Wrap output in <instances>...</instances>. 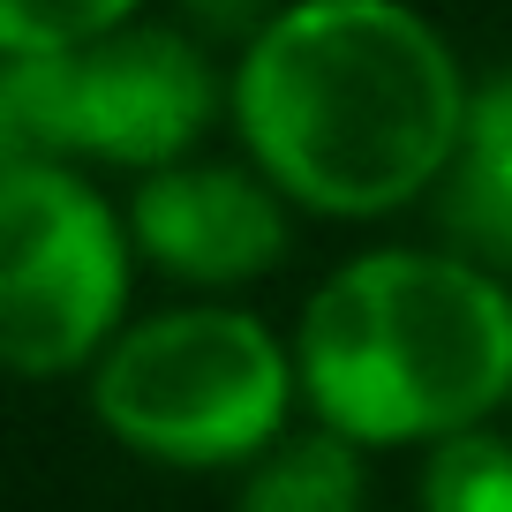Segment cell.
I'll use <instances>...</instances> for the list:
<instances>
[{
    "mask_svg": "<svg viewBox=\"0 0 512 512\" xmlns=\"http://www.w3.org/2000/svg\"><path fill=\"white\" fill-rule=\"evenodd\" d=\"M294 369L309 422L362 452L490 430L512 400V279L445 241L362 249L309 287Z\"/></svg>",
    "mask_w": 512,
    "mask_h": 512,
    "instance_id": "cell-2",
    "label": "cell"
},
{
    "mask_svg": "<svg viewBox=\"0 0 512 512\" xmlns=\"http://www.w3.org/2000/svg\"><path fill=\"white\" fill-rule=\"evenodd\" d=\"M422 512H512V437L505 430H467L422 452L415 482Z\"/></svg>",
    "mask_w": 512,
    "mask_h": 512,
    "instance_id": "cell-9",
    "label": "cell"
},
{
    "mask_svg": "<svg viewBox=\"0 0 512 512\" xmlns=\"http://www.w3.org/2000/svg\"><path fill=\"white\" fill-rule=\"evenodd\" d=\"M279 8H287V0H166V23H181V31L204 38V46H234L241 53Z\"/></svg>",
    "mask_w": 512,
    "mask_h": 512,
    "instance_id": "cell-11",
    "label": "cell"
},
{
    "mask_svg": "<svg viewBox=\"0 0 512 512\" xmlns=\"http://www.w3.org/2000/svg\"><path fill=\"white\" fill-rule=\"evenodd\" d=\"M226 106L234 68H219L204 38L166 16H144L76 53H0V159L151 181L204 159Z\"/></svg>",
    "mask_w": 512,
    "mask_h": 512,
    "instance_id": "cell-4",
    "label": "cell"
},
{
    "mask_svg": "<svg viewBox=\"0 0 512 512\" xmlns=\"http://www.w3.org/2000/svg\"><path fill=\"white\" fill-rule=\"evenodd\" d=\"M437 234L482 272L512 279V68L475 83L460 159L437 189Z\"/></svg>",
    "mask_w": 512,
    "mask_h": 512,
    "instance_id": "cell-7",
    "label": "cell"
},
{
    "mask_svg": "<svg viewBox=\"0 0 512 512\" xmlns=\"http://www.w3.org/2000/svg\"><path fill=\"white\" fill-rule=\"evenodd\" d=\"M475 76L415 0H287L234 53L241 159L294 211L400 219L445 189Z\"/></svg>",
    "mask_w": 512,
    "mask_h": 512,
    "instance_id": "cell-1",
    "label": "cell"
},
{
    "mask_svg": "<svg viewBox=\"0 0 512 512\" xmlns=\"http://www.w3.org/2000/svg\"><path fill=\"white\" fill-rule=\"evenodd\" d=\"M136 234L83 166L0 159V354L31 384L91 377L128 332Z\"/></svg>",
    "mask_w": 512,
    "mask_h": 512,
    "instance_id": "cell-5",
    "label": "cell"
},
{
    "mask_svg": "<svg viewBox=\"0 0 512 512\" xmlns=\"http://www.w3.org/2000/svg\"><path fill=\"white\" fill-rule=\"evenodd\" d=\"M91 422L166 475H249L302 407L294 339L241 302H174L136 317L83 377Z\"/></svg>",
    "mask_w": 512,
    "mask_h": 512,
    "instance_id": "cell-3",
    "label": "cell"
},
{
    "mask_svg": "<svg viewBox=\"0 0 512 512\" xmlns=\"http://www.w3.org/2000/svg\"><path fill=\"white\" fill-rule=\"evenodd\" d=\"M151 0H0V53H76L144 23Z\"/></svg>",
    "mask_w": 512,
    "mask_h": 512,
    "instance_id": "cell-10",
    "label": "cell"
},
{
    "mask_svg": "<svg viewBox=\"0 0 512 512\" xmlns=\"http://www.w3.org/2000/svg\"><path fill=\"white\" fill-rule=\"evenodd\" d=\"M234 512H369V452L339 430H287L249 475H234Z\"/></svg>",
    "mask_w": 512,
    "mask_h": 512,
    "instance_id": "cell-8",
    "label": "cell"
},
{
    "mask_svg": "<svg viewBox=\"0 0 512 512\" xmlns=\"http://www.w3.org/2000/svg\"><path fill=\"white\" fill-rule=\"evenodd\" d=\"M136 256L196 302L272 279L294 249V204L249 159H189L128 189Z\"/></svg>",
    "mask_w": 512,
    "mask_h": 512,
    "instance_id": "cell-6",
    "label": "cell"
}]
</instances>
